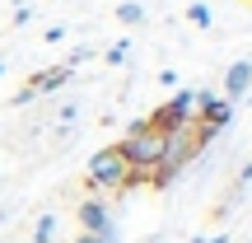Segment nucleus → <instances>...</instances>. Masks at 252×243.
<instances>
[{
    "instance_id": "f257e3e1",
    "label": "nucleus",
    "mask_w": 252,
    "mask_h": 243,
    "mask_svg": "<svg viewBox=\"0 0 252 243\" xmlns=\"http://www.w3.org/2000/svg\"><path fill=\"white\" fill-rule=\"evenodd\" d=\"M117 150L126 154V164H131L135 182H140L150 169H159V164H163V154H168V131H159V126H150V122L140 117V122L126 126V136H122Z\"/></svg>"
},
{
    "instance_id": "f03ea898",
    "label": "nucleus",
    "mask_w": 252,
    "mask_h": 243,
    "mask_svg": "<svg viewBox=\"0 0 252 243\" xmlns=\"http://www.w3.org/2000/svg\"><path fill=\"white\" fill-rule=\"evenodd\" d=\"M84 178H89L94 197H108V192L135 187V173H131V164H126V154L117 150V145H108V150H94V159L84 164Z\"/></svg>"
},
{
    "instance_id": "20e7f679",
    "label": "nucleus",
    "mask_w": 252,
    "mask_h": 243,
    "mask_svg": "<svg viewBox=\"0 0 252 243\" xmlns=\"http://www.w3.org/2000/svg\"><path fill=\"white\" fill-rule=\"evenodd\" d=\"M80 234H94L103 243H117V225H112V210L103 197H84L80 201Z\"/></svg>"
},
{
    "instance_id": "6ab92c4d",
    "label": "nucleus",
    "mask_w": 252,
    "mask_h": 243,
    "mask_svg": "<svg viewBox=\"0 0 252 243\" xmlns=\"http://www.w3.org/2000/svg\"><path fill=\"white\" fill-rule=\"evenodd\" d=\"M248 243H252V239H248Z\"/></svg>"
},
{
    "instance_id": "ddd939ff",
    "label": "nucleus",
    "mask_w": 252,
    "mask_h": 243,
    "mask_svg": "<svg viewBox=\"0 0 252 243\" xmlns=\"http://www.w3.org/2000/svg\"><path fill=\"white\" fill-rule=\"evenodd\" d=\"M28 19H33V5H14V24H19V28H24V24H28Z\"/></svg>"
},
{
    "instance_id": "2eb2a0df",
    "label": "nucleus",
    "mask_w": 252,
    "mask_h": 243,
    "mask_svg": "<svg viewBox=\"0 0 252 243\" xmlns=\"http://www.w3.org/2000/svg\"><path fill=\"white\" fill-rule=\"evenodd\" d=\"M33 99H37V94H33V89H28V84H24V89L14 94V108H24V103H33Z\"/></svg>"
},
{
    "instance_id": "9d476101",
    "label": "nucleus",
    "mask_w": 252,
    "mask_h": 243,
    "mask_svg": "<svg viewBox=\"0 0 252 243\" xmlns=\"http://www.w3.org/2000/svg\"><path fill=\"white\" fill-rule=\"evenodd\" d=\"M80 112H84V108H80V103H75V99H65V103H61V108H56V122H61V126H65V131H75V122H80Z\"/></svg>"
},
{
    "instance_id": "7ed1b4c3",
    "label": "nucleus",
    "mask_w": 252,
    "mask_h": 243,
    "mask_svg": "<svg viewBox=\"0 0 252 243\" xmlns=\"http://www.w3.org/2000/svg\"><path fill=\"white\" fill-rule=\"evenodd\" d=\"M145 122L159 126V131H168V136H173V131H187V126L196 122V89H178L168 103H159Z\"/></svg>"
},
{
    "instance_id": "39448f33",
    "label": "nucleus",
    "mask_w": 252,
    "mask_h": 243,
    "mask_svg": "<svg viewBox=\"0 0 252 243\" xmlns=\"http://www.w3.org/2000/svg\"><path fill=\"white\" fill-rule=\"evenodd\" d=\"M248 89H252V61H234V66L224 70V99L238 103Z\"/></svg>"
},
{
    "instance_id": "9b49d317",
    "label": "nucleus",
    "mask_w": 252,
    "mask_h": 243,
    "mask_svg": "<svg viewBox=\"0 0 252 243\" xmlns=\"http://www.w3.org/2000/svg\"><path fill=\"white\" fill-rule=\"evenodd\" d=\"M126 56H131V42H126V37L108 47V66H126Z\"/></svg>"
},
{
    "instance_id": "a211bd4d",
    "label": "nucleus",
    "mask_w": 252,
    "mask_h": 243,
    "mask_svg": "<svg viewBox=\"0 0 252 243\" xmlns=\"http://www.w3.org/2000/svg\"><path fill=\"white\" fill-rule=\"evenodd\" d=\"M0 75H5V61H0Z\"/></svg>"
},
{
    "instance_id": "0eeeda50",
    "label": "nucleus",
    "mask_w": 252,
    "mask_h": 243,
    "mask_svg": "<svg viewBox=\"0 0 252 243\" xmlns=\"http://www.w3.org/2000/svg\"><path fill=\"white\" fill-rule=\"evenodd\" d=\"M117 24H126V28L145 24V5H140V0H122V5H117Z\"/></svg>"
},
{
    "instance_id": "f3484780",
    "label": "nucleus",
    "mask_w": 252,
    "mask_h": 243,
    "mask_svg": "<svg viewBox=\"0 0 252 243\" xmlns=\"http://www.w3.org/2000/svg\"><path fill=\"white\" fill-rule=\"evenodd\" d=\"M75 243H103V239H94V234H80V239H75Z\"/></svg>"
},
{
    "instance_id": "423d86ee",
    "label": "nucleus",
    "mask_w": 252,
    "mask_h": 243,
    "mask_svg": "<svg viewBox=\"0 0 252 243\" xmlns=\"http://www.w3.org/2000/svg\"><path fill=\"white\" fill-rule=\"evenodd\" d=\"M70 75H75V70H65V66H47V70H37L33 80H28V89H33L37 99H42V94L65 89V84H70Z\"/></svg>"
},
{
    "instance_id": "f8f14e48",
    "label": "nucleus",
    "mask_w": 252,
    "mask_h": 243,
    "mask_svg": "<svg viewBox=\"0 0 252 243\" xmlns=\"http://www.w3.org/2000/svg\"><path fill=\"white\" fill-rule=\"evenodd\" d=\"M248 182H252V159L243 164V169H238V178H234V192H238V197L248 192Z\"/></svg>"
},
{
    "instance_id": "dca6fc26",
    "label": "nucleus",
    "mask_w": 252,
    "mask_h": 243,
    "mask_svg": "<svg viewBox=\"0 0 252 243\" xmlns=\"http://www.w3.org/2000/svg\"><path fill=\"white\" fill-rule=\"evenodd\" d=\"M196 243H229V234H215V239H196Z\"/></svg>"
},
{
    "instance_id": "1a4fd4ad",
    "label": "nucleus",
    "mask_w": 252,
    "mask_h": 243,
    "mask_svg": "<svg viewBox=\"0 0 252 243\" xmlns=\"http://www.w3.org/2000/svg\"><path fill=\"white\" fill-rule=\"evenodd\" d=\"M187 19H191L196 28H210V24H215V14H210L206 0H191V5H187Z\"/></svg>"
},
{
    "instance_id": "4468645a",
    "label": "nucleus",
    "mask_w": 252,
    "mask_h": 243,
    "mask_svg": "<svg viewBox=\"0 0 252 243\" xmlns=\"http://www.w3.org/2000/svg\"><path fill=\"white\" fill-rule=\"evenodd\" d=\"M159 84L163 89H178V70H159Z\"/></svg>"
},
{
    "instance_id": "6e6552de",
    "label": "nucleus",
    "mask_w": 252,
    "mask_h": 243,
    "mask_svg": "<svg viewBox=\"0 0 252 243\" xmlns=\"http://www.w3.org/2000/svg\"><path fill=\"white\" fill-rule=\"evenodd\" d=\"M33 243H56V215L47 210V215H37L33 225Z\"/></svg>"
}]
</instances>
